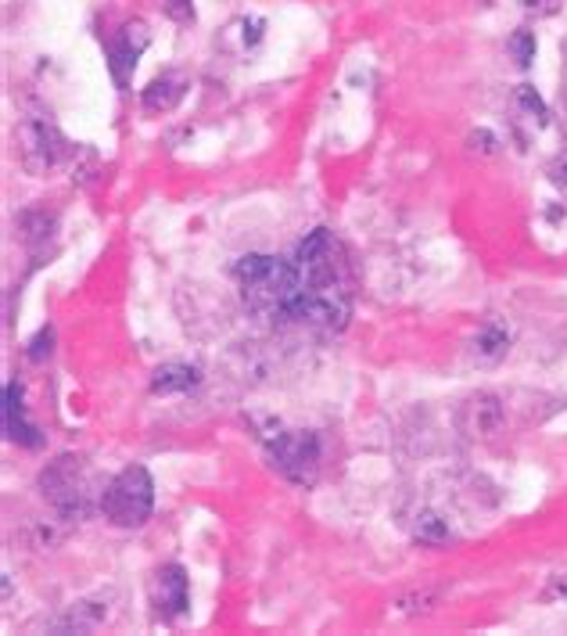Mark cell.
<instances>
[{
    "label": "cell",
    "instance_id": "obj_16",
    "mask_svg": "<svg viewBox=\"0 0 567 636\" xmlns=\"http://www.w3.org/2000/svg\"><path fill=\"white\" fill-rule=\"evenodd\" d=\"M47 352H51V327H44L40 335H36L33 341H29V349H26V357L33 360V363H40Z\"/></svg>",
    "mask_w": 567,
    "mask_h": 636
},
{
    "label": "cell",
    "instance_id": "obj_7",
    "mask_svg": "<svg viewBox=\"0 0 567 636\" xmlns=\"http://www.w3.org/2000/svg\"><path fill=\"white\" fill-rule=\"evenodd\" d=\"M460 424L467 435L474 439H492L503 432V424H507V410H503V403L492 396V393H478L463 403L460 410Z\"/></svg>",
    "mask_w": 567,
    "mask_h": 636
},
{
    "label": "cell",
    "instance_id": "obj_12",
    "mask_svg": "<svg viewBox=\"0 0 567 636\" xmlns=\"http://www.w3.org/2000/svg\"><path fill=\"white\" fill-rule=\"evenodd\" d=\"M198 382H202V374L194 371V367H188V363H166V367H158L155 377H152V393H158V396L188 393V388H194Z\"/></svg>",
    "mask_w": 567,
    "mask_h": 636
},
{
    "label": "cell",
    "instance_id": "obj_4",
    "mask_svg": "<svg viewBox=\"0 0 567 636\" xmlns=\"http://www.w3.org/2000/svg\"><path fill=\"white\" fill-rule=\"evenodd\" d=\"M269 457L284 479L313 485L319 475V439L313 432H280L269 439Z\"/></svg>",
    "mask_w": 567,
    "mask_h": 636
},
{
    "label": "cell",
    "instance_id": "obj_17",
    "mask_svg": "<svg viewBox=\"0 0 567 636\" xmlns=\"http://www.w3.org/2000/svg\"><path fill=\"white\" fill-rule=\"evenodd\" d=\"M166 11H169L172 19H180V22L194 19V11H191V0H166Z\"/></svg>",
    "mask_w": 567,
    "mask_h": 636
},
{
    "label": "cell",
    "instance_id": "obj_13",
    "mask_svg": "<svg viewBox=\"0 0 567 636\" xmlns=\"http://www.w3.org/2000/svg\"><path fill=\"white\" fill-rule=\"evenodd\" d=\"M510 349V335L503 332L499 324H488L482 335L474 338V360L478 363H499L503 357H507Z\"/></svg>",
    "mask_w": 567,
    "mask_h": 636
},
{
    "label": "cell",
    "instance_id": "obj_1",
    "mask_svg": "<svg viewBox=\"0 0 567 636\" xmlns=\"http://www.w3.org/2000/svg\"><path fill=\"white\" fill-rule=\"evenodd\" d=\"M294 271H299V299L291 321L345 327L352 313V274L341 244L327 230H313L294 252Z\"/></svg>",
    "mask_w": 567,
    "mask_h": 636
},
{
    "label": "cell",
    "instance_id": "obj_11",
    "mask_svg": "<svg viewBox=\"0 0 567 636\" xmlns=\"http://www.w3.org/2000/svg\"><path fill=\"white\" fill-rule=\"evenodd\" d=\"M188 91V76L183 72H166V76L152 80V87L144 91V108L147 112H169Z\"/></svg>",
    "mask_w": 567,
    "mask_h": 636
},
{
    "label": "cell",
    "instance_id": "obj_8",
    "mask_svg": "<svg viewBox=\"0 0 567 636\" xmlns=\"http://www.w3.org/2000/svg\"><path fill=\"white\" fill-rule=\"evenodd\" d=\"M147 40H152V36H147L144 22H130V26L119 33V40L112 47V61H108V65H112V76H116L119 87H126V83H130L133 69H137V58H141L144 47H147Z\"/></svg>",
    "mask_w": 567,
    "mask_h": 636
},
{
    "label": "cell",
    "instance_id": "obj_19",
    "mask_svg": "<svg viewBox=\"0 0 567 636\" xmlns=\"http://www.w3.org/2000/svg\"><path fill=\"white\" fill-rule=\"evenodd\" d=\"M542 597H546V601H553V597H567V579H553V586Z\"/></svg>",
    "mask_w": 567,
    "mask_h": 636
},
{
    "label": "cell",
    "instance_id": "obj_10",
    "mask_svg": "<svg viewBox=\"0 0 567 636\" xmlns=\"http://www.w3.org/2000/svg\"><path fill=\"white\" fill-rule=\"evenodd\" d=\"M4 432H8L11 443H19V446H29V449L40 446V435H36V428L26 421V407H22V385L19 382H11L4 388Z\"/></svg>",
    "mask_w": 567,
    "mask_h": 636
},
{
    "label": "cell",
    "instance_id": "obj_2",
    "mask_svg": "<svg viewBox=\"0 0 567 636\" xmlns=\"http://www.w3.org/2000/svg\"><path fill=\"white\" fill-rule=\"evenodd\" d=\"M233 277H238L244 305L258 316H280V321L294 316V299H299L294 263H284L277 255H244L233 266Z\"/></svg>",
    "mask_w": 567,
    "mask_h": 636
},
{
    "label": "cell",
    "instance_id": "obj_9",
    "mask_svg": "<svg viewBox=\"0 0 567 636\" xmlns=\"http://www.w3.org/2000/svg\"><path fill=\"white\" fill-rule=\"evenodd\" d=\"M155 601L158 611L169 619H177L188 611V576H183L180 565H166L155 579Z\"/></svg>",
    "mask_w": 567,
    "mask_h": 636
},
{
    "label": "cell",
    "instance_id": "obj_18",
    "mask_svg": "<svg viewBox=\"0 0 567 636\" xmlns=\"http://www.w3.org/2000/svg\"><path fill=\"white\" fill-rule=\"evenodd\" d=\"M550 177H553V183H560V188H567V155L553 158V163H550Z\"/></svg>",
    "mask_w": 567,
    "mask_h": 636
},
{
    "label": "cell",
    "instance_id": "obj_5",
    "mask_svg": "<svg viewBox=\"0 0 567 636\" xmlns=\"http://www.w3.org/2000/svg\"><path fill=\"white\" fill-rule=\"evenodd\" d=\"M40 489H44V496L55 500V507L65 511V515H72V511H76V515H83L86 493H83L80 460L76 457H58L51 468H44Z\"/></svg>",
    "mask_w": 567,
    "mask_h": 636
},
{
    "label": "cell",
    "instance_id": "obj_6",
    "mask_svg": "<svg viewBox=\"0 0 567 636\" xmlns=\"http://www.w3.org/2000/svg\"><path fill=\"white\" fill-rule=\"evenodd\" d=\"M22 152L33 169H51L65 158V137L51 127V119H29L22 127Z\"/></svg>",
    "mask_w": 567,
    "mask_h": 636
},
{
    "label": "cell",
    "instance_id": "obj_15",
    "mask_svg": "<svg viewBox=\"0 0 567 636\" xmlns=\"http://www.w3.org/2000/svg\"><path fill=\"white\" fill-rule=\"evenodd\" d=\"M510 51L517 55V65H532V58H535V33H528V29H517L510 36Z\"/></svg>",
    "mask_w": 567,
    "mask_h": 636
},
{
    "label": "cell",
    "instance_id": "obj_14",
    "mask_svg": "<svg viewBox=\"0 0 567 636\" xmlns=\"http://www.w3.org/2000/svg\"><path fill=\"white\" fill-rule=\"evenodd\" d=\"M413 536L421 543L427 547H442V543H449V525L442 521L438 515H431V511H424V515H417V525H413Z\"/></svg>",
    "mask_w": 567,
    "mask_h": 636
},
{
    "label": "cell",
    "instance_id": "obj_3",
    "mask_svg": "<svg viewBox=\"0 0 567 636\" xmlns=\"http://www.w3.org/2000/svg\"><path fill=\"white\" fill-rule=\"evenodd\" d=\"M152 507H155V482L141 464L119 471L101 489V515L112 525H119V529H141L152 518Z\"/></svg>",
    "mask_w": 567,
    "mask_h": 636
}]
</instances>
